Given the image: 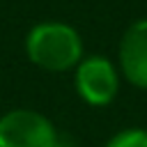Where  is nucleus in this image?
Masks as SVG:
<instances>
[{"label": "nucleus", "mask_w": 147, "mask_h": 147, "mask_svg": "<svg viewBox=\"0 0 147 147\" xmlns=\"http://www.w3.org/2000/svg\"><path fill=\"white\" fill-rule=\"evenodd\" d=\"M119 87L117 71L110 60L92 55L78 62L76 67V90L80 99L90 106H108Z\"/></svg>", "instance_id": "3"}, {"label": "nucleus", "mask_w": 147, "mask_h": 147, "mask_svg": "<svg viewBox=\"0 0 147 147\" xmlns=\"http://www.w3.org/2000/svg\"><path fill=\"white\" fill-rule=\"evenodd\" d=\"M119 67L129 83L147 87V18L129 25L119 41Z\"/></svg>", "instance_id": "4"}, {"label": "nucleus", "mask_w": 147, "mask_h": 147, "mask_svg": "<svg viewBox=\"0 0 147 147\" xmlns=\"http://www.w3.org/2000/svg\"><path fill=\"white\" fill-rule=\"evenodd\" d=\"M106 147H147V131L145 129H124L115 133Z\"/></svg>", "instance_id": "5"}, {"label": "nucleus", "mask_w": 147, "mask_h": 147, "mask_svg": "<svg viewBox=\"0 0 147 147\" xmlns=\"http://www.w3.org/2000/svg\"><path fill=\"white\" fill-rule=\"evenodd\" d=\"M25 53L37 67L46 71H67L78 67L83 57V41L71 25L46 21L28 32Z\"/></svg>", "instance_id": "1"}, {"label": "nucleus", "mask_w": 147, "mask_h": 147, "mask_svg": "<svg viewBox=\"0 0 147 147\" xmlns=\"http://www.w3.org/2000/svg\"><path fill=\"white\" fill-rule=\"evenodd\" d=\"M57 129L53 122L28 108L9 110L0 117V147H57Z\"/></svg>", "instance_id": "2"}]
</instances>
